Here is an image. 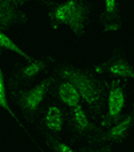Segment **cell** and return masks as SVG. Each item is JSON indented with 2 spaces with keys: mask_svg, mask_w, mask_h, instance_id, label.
Returning <instances> with one entry per match:
<instances>
[{
  "mask_svg": "<svg viewBox=\"0 0 134 152\" xmlns=\"http://www.w3.org/2000/svg\"><path fill=\"white\" fill-rule=\"evenodd\" d=\"M52 73L56 78L69 81L75 86L82 105L91 120L98 125L105 115L107 80H99L90 69H82L72 63H59L52 66Z\"/></svg>",
  "mask_w": 134,
  "mask_h": 152,
  "instance_id": "obj_1",
  "label": "cell"
},
{
  "mask_svg": "<svg viewBox=\"0 0 134 152\" xmlns=\"http://www.w3.org/2000/svg\"><path fill=\"white\" fill-rule=\"evenodd\" d=\"M47 20L52 31L60 24L67 26L74 35L83 37L90 23V6L87 0H64L59 4H51L47 8Z\"/></svg>",
  "mask_w": 134,
  "mask_h": 152,
  "instance_id": "obj_2",
  "label": "cell"
},
{
  "mask_svg": "<svg viewBox=\"0 0 134 152\" xmlns=\"http://www.w3.org/2000/svg\"><path fill=\"white\" fill-rule=\"evenodd\" d=\"M55 83H56V77L51 72V74H49L36 85H30L26 88H22V89L9 90L11 100L19 108L20 113L23 115L26 120L35 123L40 115L42 104L44 102L49 93L55 88Z\"/></svg>",
  "mask_w": 134,
  "mask_h": 152,
  "instance_id": "obj_3",
  "label": "cell"
},
{
  "mask_svg": "<svg viewBox=\"0 0 134 152\" xmlns=\"http://www.w3.org/2000/svg\"><path fill=\"white\" fill-rule=\"evenodd\" d=\"M126 105V82L110 77L107 80V96L105 104V115L97 125V133L110 126L123 116Z\"/></svg>",
  "mask_w": 134,
  "mask_h": 152,
  "instance_id": "obj_4",
  "label": "cell"
},
{
  "mask_svg": "<svg viewBox=\"0 0 134 152\" xmlns=\"http://www.w3.org/2000/svg\"><path fill=\"white\" fill-rule=\"evenodd\" d=\"M134 129V104L126 115H123L118 121L97 133L94 141L102 143L114 149L115 147L126 143ZM91 144V143H90Z\"/></svg>",
  "mask_w": 134,
  "mask_h": 152,
  "instance_id": "obj_5",
  "label": "cell"
},
{
  "mask_svg": "<svg viewBox=\"0 0 134 152\" xmlns=\"http://www.w3.org/2000/svg\"><path fill=\"white\" fill-rule=\"evenodd\" d=\"M52 66L54 63L50 58L34 57L31 61H24V63H22L9 77L8 89L15 90L30 86L32 81L36 80L42 73H44Z\"/></svg>",
  "mask_w": 134,
  "mask_h": 152,
  "instance_id": "obj_6",
  "label": "cell"
},
{
  "mask_svg": "<svg viewBox=\"0 0 134 152\" xmlns=\"http://www.w3.org/2000/svg\"><path fill=\"white\" fill-rule=\"evenodd\" d=\"M90 70L97 75H111V77L122 80L125 82L134 81V65L130 62L127 55L123 54L120 50L110 54L103 62L91 67Z\"/></svg>",
  "mask_w": 134,
  "mask_h": 152,
  "instance_id": "obj_7",
  "label": "cell"
},
{
  "mask_svg": "<svg viewBox=\"0 0 134 152\" xmlns=\"http://www.w3.org/2000/svg\"><path fill=\"white\" fill-rule=\"evenodd\" d=\"M67 124L71 126L72 132L83 144V149L94 141L97 136V124L91 120V117L88 116L87 110L85 109L82 104L69 109Z\"/></svg>",
  "mask_w": 134,
  "mask_h": 152,
  "instance_id": "obj_8",
  "label": "cell"
},
{
  "mask_svg": "<svg viewBox=\"0 0 134 152\" xmlns=\"http://www.w3.org/2000/svg\"><path fill=\"white\" fill-rule=\"evenodd\" d=\"M38 120L44 137H62L67 125V113L59 102H50Z\"/></svg>",
  "mask_w": 134,
  "mask_h": 152,
  "instance_id": "obj_9",
  "label": "cell"
},
{
  "mask_svg": "<svg viewBox=\"0 0 134 152\" xmlns=\"http://www.w3.org/2000/svg\"><path fill=\"white\" fill-rule=\"evenodd\" d=\"M101 23L106 35H115L121 31L122 20H121L118 0H103Z\"/></svg>",
  "mask_w": 134,
  "mask_h": 152,
  "instance_id": "obj_10",
  "label": "cell"
},
{
  "mask_svg": "<svg viewBox=\"0 0 134 152\" xmlns=\"http://www.w3.org/2000/svg\"><path fill=\"white\" fill-rule=\"evenodd\" d=\"M55 92H56V97L59 104L63 108H67V109H71L74 106L82 104L80 97L78 94L75 86L71 82L66 80H60L56 78V83H55Z\"/></svg>",
  "mask_w": 134,
  "mask_h": 152,
  "instance_id": "obj_11",
  "label": "cell"
},
{
  "mask_svg": "<svg viewBox=\"0 0 134 152\" xmlns=\"http://www.w3.org/2000/svg\"><path fill=\"white\" fill-rule=\"evenodd\" d=\"M28 22V16L22 10L14 8L6 3V0H0V30L7 31L12 26Z\"/></svg>",
  "mask_w": 134,
  "mask_h": 152,
  "instance_id": "obj_12",
  "label": "cell"
},
{
  "mask_svg": "<svg viewBox=\"0 0 134 152\" xmlns=\"http://www.w3.org/2000/svg\"><path fill=\"white\" fill-rule=\"evenodd\" d=\"M0 50L14 53V54L19 55L23 61H31L32 58H34V55H31L24 49H22V46L17 45L6 31H3V30H0Z\"/></svg>",
  "mask_w": 134,
  "mask_h": 152,
  "instance_id": "obj_13",
  "label": "cell"
},
{
  "mask_svg": "<svg viewBox=\"0 0 134 152\" xmlns=\"http://www.w3.org/2000/svg\"><path fill=\"white\" fill-rule=\"evenodd\" d=\"M1 58H3V54H1V50H0V108H1V109H4L7 113H8L15 123L19 124L20 126H23V123L20 121V118H19V116L16 115V112L12 109L11 104H9V98L7 97L6 80H4L3 67H1Z\"/></svg>",
  "mask_w": 134,
  "mask_h": 152,
  "instance_id": "obj_14",
  "label": "cell"
},
{
  "mask_svg": "<svg viewBox=\"0 0 134 152\" xmlns=\"http://www.w3.org/2000/svg\"><path fill=\"white\" fill-rule=\"evenodd\" d=\"M44 143L51 152H79L66 143L63 137H44Z\"/></svg>",
  "mask_w": 134,
  "mask_h": 152,
  "instance_id": "obj_15",
  "label": "cell"
},
{
  "mask_svg": "<svg viewBox=\"0 0 134 152\" xmlns=\"http://www.w3.org/2000/svg\"><path fill=\"white\" fill-rule=\"evenodd\" d=\"M86 148L90 152H114L113 148H110V147L105 145V144H102V143H98V141H93V143L88 144Z\"/></svg>",
  "mask_w": 134,
  "mask_h": 152,
  "instance_id": "obj_16",
  "label": "cell"
},
{
  "mask_svg": "<svg viewBox=\"0 0 134 152\" xmlns=\"http://www.w3.org/2000/svg\"><path fill=\"white\" fill-rule=\"evenodd\" d=\"M28 1H31V0H6V3L8 4V6L14 7V8H17V10H20V7L26 6ZM43 1H44L47 6H50V0H43Z\"/></svg>",
  "mask_w": 134,
  "mask_h": 152,
  "instance_id": "obj_17",
  "label": "cell"
},
{
  "mask_svg": "<svg viewBox=\"0 0 134 152\" xmlns=\"http://www.w3.org/2000/svg\"><path fill=\"white\" fill-rule=\"evenodd\" d=\"M54 1H55V0H50V6H51V4H54ZM47 7H49V6H47Z\"/></svg>",
  "mask_w": 134,
  "mask_h": 152,
  "instance_id": "obj_18",
  "label": "cell"
}]
</instances>
